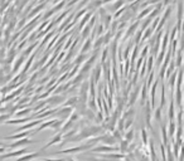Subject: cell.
Segmentation results:
<instances>
[{
  "label": "cell",
  "mask_w": 184,
  "mask_h": 161,
  "mask_svg": "<svg viewBox=\"0 0 184 161\" xmlns=\"http://www.w3.org/2000/svg\"><path fill=\"white\" fill-rule=\"evenodd\" d=\"M24 142H28V140H23V141H22V144H24ZM18 145H20V142L15 144V145H14V146H18Z\"/></svg>",
  "instance_id": "obj_1"
}]
</instances>
